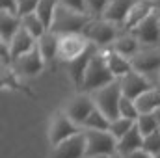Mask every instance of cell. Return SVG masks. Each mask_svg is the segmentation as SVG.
<instances>
[{
    "label": "cell",
    "instance_id": "f1b7e54d",
    "mask_svg": "<svg viewBox=\"0 0 160 158\" xmlns=\"http://www.w3.org/2000/svg\"><path fill=\"white\" fill-rule=\"evenodd\" d=\"M134 125H136V121H130V119H125V117H118V119H114V121L110 123V130H108V132L119 141L121 138H123Z\"/></svg>",
    "mask_w": 160,
    "mask_h": 158
},
{
    "label": "cell",
    "instance_id": "4dcf8cb0",
    "mask_svg": "<svg viewBox=\"0 0 160 158\" xmlns=\"http://www.w3.org/2000/svg\"><path fill=\"white\" fill-rule=\"evenodd\" d=\"M142 151L149 153L151 156L160 155V128L157 132H153V134H149V136L143 138V149Z\"/></svg>",
    "mask_w": 160,
    "mask_h": 158
},
{
    "label": "cell",
    "instance_id": "3957f363",
    "mask_svg": "<svg viewBox=\"0 0 160 158\" xmlns=\"http://www.w3.org/2000/svg\"><path fill=\"white\" fill-rule=\"evenodd\" d=\"M121 97H123L121 82L116 80V82L108 84L106 87L95 91L91 99H93L95 106H97L106 117L110 119V121H114V119L119 117V101H121Z\"/></svg>",
    "mask_w": 160,
    "mask_h": 158
},
{
    "label": "cell",
    "instance_id": "8d00e7d4",
    "mask_svg": "<svg viewBox=\"0 0 160 158\" xmlns=\"http://www.w3.org/2000/svg\"><path fill=\"white\" fill-rule=\"evenodd\" d=\"M155 11H157V15H158V21H160V2H158V4H155Z\"/></svg>",
    "mask_w": 160,
    "mask_h": 158
},
{
    "label": "cell",
    "instance_id": "836d02e7",
    "mask_svg": "<svg viewBox=\"0 0 160 158\" xmlns=\"http://www.w3.org/2000/svg\"><path fill=\"white\" fill-rule=\"evenodd\" d=\"M60 4L65 6L67 9H73L77 13L88 15V4H86V0H60Z\"/></svg>",
    "mask_w": 160,
    "mask_h": 158
},
{
    "label": "cell",
    "instance_id": "1f68e13d",
    "mask_svg": "<svg viewBox=\"0 0 160 158\" xmlns=\"http://www.w3.org/2000/svg\"><path fill=\"white\" fill-rule=\"evenodd\" d=\"M86 4H88V11L91 15L102 17L106 7H108V4H110V0H86Z\"/></svg>",
    "mask_w": 160,
    "mask_h": 158
},
{
    "label": "cell",
    "instance_id": "d6a6232c",
    "mask_svg": "<svg viewBox=\"0 0 160 158\" xmlns=\"http://www.w3.org/2000/svg\"><path fill=\"white\" fill-rule=\"evenodd\" d=\"M19 2V17H26V15H32L36 13L38 6H39L41 0H17Z\"/></svg>",
    "mask_w": 160,
    "mask_h": 158
},
{
    "label": "cell",
    "instance_id": "74e56055",
    "mask_svg": "<svg viewBox=\"0 0 160 158\" xmlns=\"http://www.w3.org/2000/svg\"><path fill=\"white\" fill-rule=\"evenodd\" d=\"M95 158H119L118 155H110V156H95Z\"/></svg>",
    "mask_w": 160,
    "mask_h": 158
},
{
    "label": "cell",
    "instance_id": "ffe728a7",
    "mask_svg": "<svg viewBox=\"0 0 160 158\" xmlns=\"http://www.w3.org/2000/svg\"><path fill=\"white\" fill-rule=\"evenodd\" d=\"M106 62H108V67H110L114 78H125L128 73L134 71L130 60H127L125 56H121L114 50H106Z\"/></svg>",
    "mask_w": 160,
    "mask_h": 158
},
{
    "label": "cell",
    "instance_id": "7a4b0ae2",
    "mask_svg": "<svg viewBox=\"0 0 160 158\" xmlns=\"http://www.w3.org/2000/svg\"><path fill=\"white\" fill-rule=\"evenodd\" d=\"M91 24V19L84 13H77L73 9H67L65 6H58L52 26L48 32L56 36H71V34H84L86 28Z\"/></svg>",
    "mask_w": 160,
    "mask_h": 158
},
{
    "label": "cell",
    "instance_id": "5bb4252c",
    "mask_svg": "<svg viewBox=\"0 0 160 158\" xmlns=\"http://www.w3.org/2000/svg\"><path fill=\"white\" fill-rule=\"evenodd\" d=\"M132 69L140 75L147 73H160V50H140L136 56L130 58Z\"/></svg>",
    "mask_w": 160,
    "mask_h": 158
},
{
    "label": "cell",
    "instance_id": "6da1fadb",
    "mask_svg": "<svg viewBox=\"0 0 160 158\" xmlns=\"http://www.w3.org/2000/svg\"><path fill=\"white\" fill-rule=\"evenodd\" d=\"M116 82L110 67H108V62H106V52H97L89 65H88V71L84 75V82H82V89L84 93H95L102 87H106L108 84Z\"/></svg>",
    "mask_w": 160,
    "mask_h": 158
},
{
    "label": "cell",
    "instance_id": "e0dca14e",
    "mask_svg": "<svg viewBox=\"0 0 160 158\" xmlns=\"http://www.w3.org/2000/svg\"><path fill=\"white\" fill-rule=\"evenodd\" d=\"M38 45H36V39L24 30V28H21L19 30V34L13 37V41L9 43V52H11V60L15 62V60H19L21 56H24V54H28L30 50H34Z\"/></svg>",
    "mask_w": 160,
    "mask_h": 158
},
{
    "label": "cell",
    "instance_id": "4fadbf2b",
    "mask_svg": "<svg viewBox=\"0 0 160 158\" xmlns=\"http://www.w3.org/2000/svg\"><path fill=\"white\" fill-rule=\"evenodd\" d=\"M97 54V45H89L88 48H86V52L84 54H80L77 60H73V62H69L67 63V71H69V75H71V78L75 82V86L78 87V91L82 89V82H84V75H86V71H88V65H89V62H91V58Z\"/></svg>",
    "mask_w": 160,
    "mask_h": 158
},
{
    "label": "cell",
    "instance_id": "603a6c76",
    "mask_svg": "<svg viewBox=\"0 0 160 158\" xmlns=\"http://www.w3.org/2000/svg\"><path fill=\"white\" fill-rule=\"evenodd\" d=\"M58 45H60V36H56V34H52V32H47V34L39 39L38 47H39L41 56H43L45 63H50V62L58 56Z\"/></svg>",
    "mask_w": 160,
    "mask_h": 158
},
{
    "label": "cell",
    "instance_id": "ac0fdd59",
    "mask_svg": "<svg viewBox=\"0 0 160 158\" xmlns=\"http://www.w3.org/2000/svg\"><path fill=\"white\" fill-rule=\"evenodd\" d=\"M21 28H22L21 17L11 15L8 11H2V15H0V36H2V43H11L13 37L19 34Z\"/></svg>",
    "mask_w": 160,
    "mask_h": 158
},
{
    "label": "cell",
    "instance_id": "7c38bea8",
    "mask_svg": "<svg viewBox=\"0 0 160 158\" xmlns=\"http://www.w3.org/2000/svg\"><path fill=\"white\" fill-rule=\"evenodd\" d=\"M121 91H123V97L130 99V101H136L138 97H142L145 91H149L153 86L149 84V80L145 78L143 75L132 71L128 73L125 78H121Z\"/></svg>",
    "mask_w": 160,
    "mask_h": 158
},
{
    "label": "cell",
    "instance_id": "ab89813d",
    "mask_svg": "<svg viewBox=\"0 0 160 158\" xmlns=\"http://www.w3.org/2000/svg\"><path fill=\"white\" fill-rule=\"evenodd\" d=\"M155 158H160V155H157V156H155Z\"/></svg>",
    "mask_w": 160,
    "mask_h": 158
},
{
    "label": "cell",
    "instance_id": "44dd1931",
    "mask_svg": "<svg viewBox=\"0 0 160 158\" xmlns=\"http://www.w3.org/2000/svg\"><path fill=\"white\" fill-rule=\"evenodd\" d=\"M134 102L140 114H155L160 108V87H151L142 97H138Z\"/></svg>",
    "mask_w": 160,
    "mask_h": 158
},
{
    "label": "cell",
    "instance_id": "8992f818",
    "mask_svg": "<svg viewBox=\"0 0 160 158\" xmlns=\"http://www.w3.org/2000/svg\"><path fill=\"white\" fill-rule=\"evenodd\" d=\"M91 43L84 34H71V36H60V45H58V56L63 62H73L80 54L86 52V48Z\"/></svg>",
    "mask_w": 160,
    "mask_h": 158
},
{
    "label": "cell",
    "instance_id": "277c9868",
    "mask_svg": "<svg viewBox=\"0 0 160 158\" xmlns=\"http://www.w3.org/2000/svg\"><path fill=\"white\" fill-rule=\"evenodd\" d=\"M86 136V158L110 156L118 153V140L104 130H84Z\"/></svg>",
    "mask_w": 160,
    "mask_h": 158
},
{
    "label": "cell",
    "instance_id": "8fae6325",
    "mask_svg": "<svg viewBox=\"0 0 160 158\" xmlns=\"http://www.w3.org/2000/svg\"><path fill=\"white\" fill-rule=\"evenodd\" d=\"M132 34L136 36V39L143 45H157L160 41V21H158V15L157 11H153L143 22H140Z\"/></svg>",
    "mask_w": 160,
    "mask_h": 158
},
{
    "label": "cell",
    "instance_id": "d4e9b609",
    "mask_svg": "<svg viewBox=\"0 0 160 158\" xmlns=\"http://www.w3.org/2000/svg\"><path fill=\"white\" fill-rule=\"evenodd\" d=\"M22 21V28L34 37V39H41L48 30L45 28V24H43V21H41L39 17H38V13H32V15H26V17H22L21 19Z\"/></svg>",
    "mask_w": 160,
    "mask_h": 158
},
{
    "label": "cell",
    "instance_id": "484cf974",
    "mask_svg": "<svg viewBox=\"0 0 160 158\" xmlns=\"http://www.w3.org/2000/svg\"><path fill=\"white\" fill-rule=\"evenodd\" d=\"M110 123H112V121L95 106V110L91 112V116L86 119L84 128H86V130H104V132H108V130H110Z\"/></svg>",
    "mask_w": 160,
    "mask_h": 158
},
{
    "label": "cell",
    "instance_id": "4316f807",
    "mask_svg": "<svg viewBox=\"0 0 160 158\" xmlns=\"http://www.w3.org/2000/svg\"><path fill=\"white\" fill-rule=\"evenodd\" d=\"M136 126L142 132V136L145 138V136H149V134L158 130L160 123H158V119L155 117V114H140V117L136 121Z\"/></svg>",
    "mask_w": 160,
    "mask_h": 158
},
{
    "label": "cell",
    "instance_id": "f546056e",
    "mask_svg": "<svg viewBox=\"0 0 160 158\" xmlns=\"http://www.w3.org/2000/svg\"><path fill=\"white\" fill-rule=\"evenodd\" d=\"M119 117L130 119V121H138L140 117V112H138V106L134 101L127 99V97H121L119 101Z\"/></svg>",
    "mask_w": 160,
    "mask_h": 158
},
{
    "label": "cell",
    "instance_id": "f35d334b",
    "mask_svg": "<svg viewBox=\"0 0 160 158\" xmlns=\"http://www.w3.org/2000/svg\"><path fill=\"white\" fill-rule=\"evenodd\" d=\"M155 117L158 119V123H160V108H158V110H157V112H155Z\"/></svg>",
    "mask_w": 160,
    "mask_h": 158
},
{
    "label": "cell",
    "instance_id": "30bf717a",
    "mask_svg": "<svg viewBox=\"0 0 160 158\" xmlns=\"http://www.w3.org/2000/svg\"><path fill=\"white\" fill-rule=\"evenodd\" d=\"M50 158H86V136H84V130L62 141L60 145H56L52 149V155Z\"/></svg>",
    "mask_w": 160,
    "mask_h": 158
},
{
    "label": "cell",
    "instance_id": "9a60e30c",
    "mask_svg": "<svg viewBox=\"0 0 160 158\" xmlns=\"http://www.w3.org/2000/svg\"><path fill=\"white\" fill-rule=\"evenodd\" d=\"M138 0H110L102 19L108 21V22H114V24H121L127 21L130 9L136 6Z\"/></svg>",
    "mask_w": 160,
    "mask_h": 158
},
{
    "label": "cell",
    "instance_id": "cb8c5ba5",
    "mask_svg": "<svg viewBox=\"0 0 160 158\" xmlns=\"http://www.w3.org/2000/svg\"><path fill=\"white\" fill-rule=\"evenodd\" d=\"M58 6H60V0H41L38 9H36L38 17L43 21V24H45L47 30H50V26H52V21H54Z\"/></svg>",
    "mask_w": 160,
    "mask_h": 158
},
{
    "label": "cell",
    "instance_id": "d6986e66",
    "mask_svg": "<svg viewBox=\"0 0 160 158\" xmlns=\"http://www.w3.org/2000/svg\"><path fill=\"white\" fill-rule=\"evenodd\" d=\"M155 11V4H151L149 0H142V2H136V6L130 9L127 21H125V26L132 32L140 22H143L151 13Z\"/></svg>",
    "mask_w": 160,
    "mask_h": 158
},
{
    "label": "cell",
    "instance_id": "2e32d148",
    "mask_svg": "<svg viewBox=\"0 0 160 158\" xmlns=\"http://www.w3.org/2000/svg\"><path fill=\"white\" fill-rule=\"evenodd\" d=\"M142 149H143V136L138 130V126L134 125L119 141H118V153H119L121 156L127 158L128 155H132L136 151H142Z\"/></svg>",
    "mask_w": 160,
    "mask_h": 158
},
{
    "label": "cell",
    "instance_id": "83f0119b",
    "mask_svg": "<svg viewBox=\"0 0 160 158\" xmlns=\"http://www.w3.org/2000/svg\"><path fill=\"white\" fill-rule=\"evenodd\" d=\"M2 86H4V87H11V89H17V91H24V93L32 95V93L19 82L17 73L13 71V67H2Z\"/></svg>",
    "mask_w": 160,
    "mask_h": 158
},
{
    "label": "cell",
    "instance_id": "d590c367",
    "mask_svg": "<svg viewBox=\"0 0 160 158\" xmlns=\"http://www.w3.org/2000/svg\"><path fill=\"white\" fill-rule=\"evenodd\" d=\"M127 158H155V156H151V155H149V153H145V151H136V153L128 155Z\"/></svg>",
    "mask_w": 160,
    "mask_h": 158
},
{
    "label": "cell",
    "instance_id": "5b68a950",
    "mask_svg": "<svg viewBox=\"0 0 160 158\" xmlns=\"http://www.w3.org/2000/svg\"><path fill=\"white\" fill-rule=\"evenodd\" d=\"M77 134H80L78 125H75L65 112H56L54 114V117L50 121V130H48V141H50L52 147L60 145L62 141H65V140H69Z\"/></svg>",
    "mask_w": 160,
    "mask_h": 158
},
{
    "label": "cell",
    "instance_id": "52a82bcc",
    "mask_svg": "<svg viewBox=\"0 0 160 158\" xmlns=\"http://www.w3.org/2000/svg\"><path fill=\"white\" fill-rule=\"evenodd\" d=\"M84 36L88 37L89 43L97 45V47H104L108 43H114L118 39V32H116V26L114 22H108L104 19H97V21H91V24L86 28Z\"/></svg>",
    "mask_w": 160,
    "mask_h": 158
},
{
    "label": "cell",
    "instance_id": "9c48e42d",
    "mask_svg": "<svg viewBox=\"0 0 160 158\" xmlns=\"http://www.w3.org/2000/svg\"><path fill=\"white\" fill-rule=\"evenodd\" d=\"M11 67H13V71L17 75H24V77H36V75H39L41 71H43V67H45V60L41 56L39 47H36L28 54H24L19 60H15Z\"/></svg>",
    "mask_w": 160,
    "mask_h": 158
},
{
    "label": "cell",
    "instance_id": "7402d4cb",
    "mask_svg": "<svg viewBox=\"0 0 160 158\" xmlns=\"http://www.w3.org/2000/svg\"><path fill=\"white\" fill-rule=\"evenodd\" d=\"M112 50L121 54V56H130L132 58V56H136L140 52V41L136 39V36L132 32L123 34V36H119L114 41V48Z\"/></svg>",
    "mask_w": 160,
    "mask_h": 158
},
{
    "label": "cell",
    "instance_id": "ba28073f",
    "mask_svg": "<svg viewBox=\"0 0 160 158\" xmlns=\"http://www.w3.org/2000/svg\"><path fill=\"white\" fill-rule=\"evenodd\" d=\"M95 110V102H93V99L89 97V95H86V93H80L77 95L73 101H69V104H67V108H65V114L69 116V119L75 123V125H82L84 126V123H86V119L91 116V112Z\"/></svg>",
    "mask_w": 160,
    "mask_h": 158
},
{
    "label": "cell",
    "instance_id": "e575fe53",
    "mask_svg": "<svg viewBox=\"0 0 160 158\" xmlns=\"http://www.w3.org/2000/svg\"><path fill=\"white\" fill-rule=\"evenodd\" d=\"M0 6H2V11H8V13L19 17V2L17 0H0Z\"/></svg>",
    "mask_w": 160,
    "mask_h": 158
}]
</instances>
